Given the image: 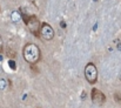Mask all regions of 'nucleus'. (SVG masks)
Segmentation results:
<instances>
[{
	"instance_id": "nucleus-1",
	"label": "nucleus",
	"mask_w": 121,
	"mask_h": 108,
	"mask_svg": "<svg viewBox=\"0 0 121 108\" xmlns=\"http://www.w3.org/2000/svg\"><path fill=\"white\" fill-rule=\"evenodd\" d=\"M22 55L27 62H30L31 65H34L41 58L40 48L34 43H27V45H25V47L22 49Z\"/></svg>"
},
{
	"instance_id": "nucleus-2",
	"label": "nucleus",
	"mask_w": 121,
	"mask_h": 108,
	"mask_svg": "<svg viewBox=\"0 0 121 108\" xmlns=\"http://www.w3.org/2000/svg\"><path fill=\"white\" fill-rule=\"evenodd\" d=\"M22 20L25 21V24L27 25L28 30L38 36L40 34V21L38 20V18L35 15H27V14H22Z\"/></svg>"
},
{
	"instance_id": "nucleus-3",
	"label": "nucleus",
	"mask_w": 121,
	"mask_h": 108,
	"mask_svg": "<svg viewBox=\"0 0 121 108\" xmlns=\"http://www.w3.org/2000/svg\"><path fill=\"white\" fill-rule=\"evenodd\" d=\"M85 78L92 85L96 82V80H98V69H96L94 64L89 62V64L86 65V67H85Z\"/></svg>"
},
{
	"instance_id": "nucleus-4",
	"label": "nucleus",
	"mask_w": 121,
	"mask_h": 108,
	"mask_svg": "<svg viewBox=\"0 0 121 108\" xmlns=\"http://www.w3.org/2000/svg\"><path fill=\"white\" fill-rule=\"evenodd\" d=\"M40 35L43 40H52L54 38V30L51 25L48 24H42L41 25V30H40Z\"/></svg>"
},
{
	"instance_id": "nucleus-5",
	"label": "nucleus",
	"mask_w": 121,
	"mask_h": 108,
	"mask_svg": "<svg viewBox=\"0 0 121 108\" xmlns=\"http://www.w3.org/2000/svg\"><path fill=\"white\" fill-rule=\"evenodd\" d=\"M92 100H93V102L95 105L102 106L106 102V96H105V94L101 91L94 88V89H92Z\"/></svg>"
},
{
	"instance_id": "nucleus-6",
	"label": "nucleus",
	"mask_w": 121,
	"mask_h": 108,
	"mask_svg": "<svg viewBox=\"0 0 121 108\" xmlns=\"http://www.w3.org/2000/svg\"><path fill=\"white\" fill-rule=\"evenodd\" d=\"M11 19H12L13 22H19L22 19V14H20L19 12H13L12 15H11Z\"/></svg>"
},
{
	"instance_id": "nucleus-7",
	"label": "nucleus",
	"mask_w": 121,
	"mask_h": 108,
	"mask_svg": "<svg viewBox=\"0 0 121 108\" xmlns=\"http://www.w3.org/2000/svg\"><path fill=\"white\" fill-rule=\"evenodd\" d=\"M7 82H8V80H6V79H0V91H5V89H6Z\"/></svg>"
},
{
	"instance_id": "nucleus-8",
	"label": "nucleus",
	"mask_w": 121,
	"mask_h": 108,
	"mask_svg": "<svg viewBox=\"0 0 121 108\" xmlns=\"http://www.w3.org/2000/svg\"><path fill=\"white\" fill-rule=\"evenodd\" d=\"M114 100H115L118 104L121 105V94L120 93H115V94H114Z\"/></svg>"
},
{
	"instance_id": "nucleus-9",
	"label": "nucleus",
	"mask_w": 121,
	"mask_h": 108,
	"mask_svg": "<svg viewBox=\"0 0 121 108\" xmlns=\"http://www.w3.org/2000/svg\"><path fill=\"white\" fill-rule=\"evenodd\" d=\"M1 51H2V40L0 38V53H1Z\"/></svg>"
},
{
	"instance_id": "nucleus-10",
	"label": "nucleus",
	"mask_w": 121,
	"mask_h": 108,
	"mask_svg": "<svg viewBox=\"0 0 121 108\" xmlns=\"http://www.w3.org/2000/svg\"><path fill=\"white\" fill-rule=\"evenodd\" d=\"M65 26H66V25H65V22H61V27H62V28H65Z\"/></svg>"
},
{
	"instance_id": "nucleus-11",
	"label": "nucleus",
	"mask_w": 121,
	"mask_h": 108,
	"mask_svg": "<svg viewBox=\"0 0 121 108\" xmlns=\"http://www.w3.org/2000/svg\"><path fill=\"white\" fill-rule=\"evenodd\" d=\"M120 80H121V75H120Z\"/></svg>"
}]
</instances>
